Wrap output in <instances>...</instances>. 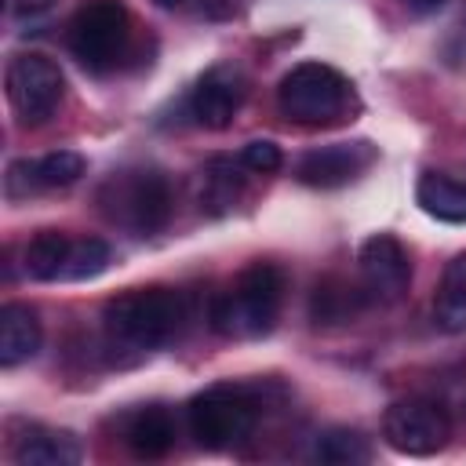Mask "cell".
<instances>
[{"mask_svg": "<svg viewBox=\"0 0 466 466\" xmlns=\"http://www.w3.org/2000/svg\"><path fill=\"white\" fill-rule=\"evenodd\" d=\"M284 299V273L273 262L248 266L233 288L218 291L208 306L211 331L226 339H258L277 324V309Z\"/></svg>", "mask_w": 466, "mask_h": 466, "instance_id": "1", "label": "cell"}, {"mask_svg": "<svg viewBox=\"0 0 466 466\" xmlns=\"http://www.w3.org/2000/svg\"><path fill=\"white\" fill-rule=\"evenodd\" d=\"M106 335L127 350H157L182 324V299L171 288H138L106 302Z\"/></svg>", "mask_w": 466, "mask_h": 466, "instance_id": "2", "label": "cell"}, {"mask_svg": "<svg viewBox=\"0 0 466 466\" xmlns=\"http://www.w3.org/2000/svg\"><path fill=\"white\" fill-rule=\"evenodd\" d=\"M258 411H262V400H258L255 386L215 382L189 400L186 419H189V433L200 448L222 451L251 433V426L258 422Z\"/></svg>", "mask_w": 466, "mask_h": 466, "instance_id": "3", "label": "cell"}, {"mask_svg": "<svg viewBox=\"0 0 466 466\" xmlns=\"http://www.w3.org/2000/svg\"><path fill=\"white\" fill-rule=\"evenodd\" d=\"M353 102L350 80L324 62H299L277 84V106L295 124H335Z\"/></svg>", "mask_w": 466, "mask_h": 466, "instance_id": "4", "label": "cell"}, {"mask_svg": "<svg viewBox=\"0 0 466 466\" xmlns=\"http://www.w3.org/2000/svg\"><path fill=\"white\" fill-rule=\"evenodd\" d=\"M98 200L102 211L113 222L127 226L135 237H149L164 229L171 215V186L160 171H120L102 186Z\"/></svg>", "mask_w": 466, "mask_h": 466, "instance_id": "5", "label": "cell"}, {"mask_svg": "<svg viewBox=\"0 0 466 466\" xmlns=\"http://www.w3.org/2000/svg\"><path fill=\"white\" fill-rule=\"evenodd\" d=\"M127 29L131 18L120 0H80L69 18V51L84 69L106 73L124 55Z\"/></svg>", "mask_w": 466, "mask_h": 466, "instance_id": "6", "label": "cell"}, {"mask_svg": "<svg viewBox=\"0 0 466 466\" xmlns=\"http://www.w3.org/2000/svg\"><path fill=\"white\" fill-rule=\"evenodd\" d=\"M4 87H7V102L15 106V113L25 124H44L55 113V106L62 102L66 80H62V69L47 55L29 51V55H15L7 62Z\"/></svg>", "mask_w": 466, "mask_h": 466, "instance_id": "7", "label": "cell"}, {"mask_svg": "<svg viewBox=\"0 0 466 466\" xmlns=\"http://www.w3.org/2000/svg\"><path fill=\"white\" fill-rule=\"evenodd\" d=\"M382 437L400 455H437L451 437V419L433 400H397L382 415Z\"/></svg>", "mask_w": 466, "mask_h": 466, "instance_id": "8", "label": "cell"}, {"mask_svg": "<svg viewBox=\"0 0 466 466\" xmlns=\"http://www.w3.org/2000/svg\"><path fill=\"white\" fill-rule=\"evenodd\" d=\"M375 157L379 149L371 142H331V146L302 153V160L295 164V178L313 189H339L360 178L375 164Z\"/></svg>", "mask_w": 466, "mask_h": 466, "instance_id": "9", "label": "cell"}, {"mask_svg": "<svg viewBox=\"0 0 466 466\" xmlns=\"http://www.w3.org/2000/svg\"><path fill=\"white\" fill-rule=\"evenodd\" d=\"M360 273H364V291H371L375 299L382 302H393L408 291L411 284V262H408V251L400 248L397 237L390 233H375L360 244Z\"/></svg>", "mask_w": 466, "mask_h": 466, "instance_id": "10", "label": "cell"}, {"mask_svg": "<svg viewBox=\"0 0 466 466\" xmlns=\"http://www.w3.org/2000/svg\"><path fill=\"white\" fill-rule=\"evenodd\" d=\"M244 95H248L244 76L229 66H215L197 80V87L189 95V113L200 127L222 131L237 116V109L244 106Z\"/></svg>", "mask_w": 466, "mask_h": 466, "instance_id": "11", "label": "cell"}, {"mask_svg": "<svg viewBox=\"0 0 466 466\" xmlns=\"http://www.w3.org/2000/svg\"><path fill=\"white\" fill-rule=\"evenodd\" d=\"M44 339L40 317L36 309H29L25 302H7L0 309V364L4 368H18L22 360L36 357Z\"/></svg>", "mask_w": 466, "mask_h": 466, "instance_id": "12", "label": "cell"}, {"mask_svg": "<svg viewBox=\"0 0 466 466\" xmlns=\"http://www.w3.org/2000/svg\"><path fill=\"white\" fill-rule=\"evenodd\" d=\"M80 455H84V444L69 430L33 426L15 444V462H22V466H73V462H80Z\"/></svg>", "mask_w": 466, "mask_h": 466, "instance_id": "13", "label": "cell"}, {"mask_svg": "<svg viewBox=\"0 0 466 466\" xmlns=\"http://www.w3.org/2000/svg\"><path fill=\"white\" fill-rule=\"evenodd\" d=\"M364 302H368V291L346 284L342 277H324V280L313 284V295H309V320H313L317 328H339V324L353 320Z\"/></svg>", "mask_w": 466, "mask_h": 466, "instance_id": "14", "label": "cell"}, {"mask_svg": "<svg viewBox=\"0 0 466 466\" xmlns=\"http://www.w3.org/2000/svg\"><path fill=\"white\" fill-rule=\"evenodd\" d=\"M415 204L437 218V222H466V182L441 175V171H426L415 186Z\"/></svg>", "mask_w": 466, "mask_h": 466, "instance_id": "15", "label": "cell"}, {"mask_svg": "<svg viewBox=\"0 0 466 466\" xmlns=\"http://www.w3.org/2000/svg\"><path fill=\"white\" fill-rule=\"evenodd\" d=\"M433 324L448 335L466 331V251L455 255L441 273V288L433 295Z\"/></svg>", "mask_w": 466, "mask_h": 466, "instance_id": "16", "label": "cell"}, {"mask_svg": "<svg viewBox=\"0 0 466 466\" xmlns=\"http://www.w3.org/2000/svg\"><path fill=\"white\" fill-rule=\"evenodd\" d=\"M127 444L138 459H160L171 451L175 444V422L164 408H142L131 422H127Z\"/></svg>", "mask_w": 466, "mask_h": 466, "instance_id": "17", "label": "cell"}, {"mask_svg": "<svg viewBox=\"0 0 466 466\" xmlns=\"http://www.w3.org/2000/svg\"><path fill=\"white\" fill-rule=\"evenodd\" d=\"M69 248L73 240L62 233V229H40L29 244H25V255H22V266L33 280H58L66 262H69Z\"/></svg>", "mask_w": 466, "mask_h": 466, "instance_id": "18", "label": "cell"}, {"mask_svg": "<svg viewBox=\"0 0 466 466\" xmlns=\"http://www.w3.org/2000/svg\"><path fill=\"white\" fill-rule=\"evenodd\" d=\"M313 455L328 466H360L371 459V444L360 430H350V426H331L324 433H317L313 441Z\"/></svg>", "mask_w": 466, "mask_h": 466, "instance_id": "19", "label": "cell"}, {"mask_svg": "<svg viewBox=\"0 0 466 466\" xmlns=\"http://www.w3.org/2000/svg\"><path fill=\"white\" fill-rule=\"evenodd\" d=\"M113 251L102 237H84V240H73L69 248V262L62 269V280H95L98 273H106Z\"/></svg>", "mask_w": 466, "mask_h": 466, "instance_id": "20", "label": "cell"}, {"mask_svg": "<svg viewBox=\"0 0 466 466\" xmlns=\"http://www.w3.org/2000/svg\"><path fill=\"white\" fill-rule=\"evenodd\" d=\"M84 167H87L84 157L73 153V149H55V153H47V157L36 160V175H40V186L44 189H66V186H73L84 175Z\"/></svg>", "mask_w": 466, "mask_h": 466, "instance_id": "21", "label": "cell"}, {"mask_svg": "<svg viewBox=\"0 0 466 466\" xmlns=\"http://www.w3.org/2000/svg\"><path fill=\"white\" fill-rule=\"evenodd\" d=\"M233 175H237V167L229 160H211L208 164V193L200 200L218 204V211L229 208L233 197H237V189H240V178H233Z\"/></svg>", "mask_w": 466, "mask_h": 466, "instance_id": "22", "label": "cell"}, {"mask_svg": "<svg viewBox=\"0 0 466 466\" xmlns=\"http://www.w3.org/2000/svg\"><path fill=\"white\" fill-rule=\"evenodd\" d=\"M240 164L255 175H269V171H280L284 157H280V146L269 142V138H251L244 149H240Z\"/></svg>", "mask_w": 466, "mask_h": 466, "instance_id": "23", "label": "cell"}, {"mask_svg": "<svg viewBox=\"0 0 466 466\" xmlns=\"http://www.w3.org/2000/svg\"><path fill=\"white\" fill-rule=\"evenodd\" d=\"M4 189H7L11 200L44 189V186H40V175H36V160H11V164H7V175H4Z\"/></svg>", "mask_w": 466, "mask_h": 466, "instance_id": "24", "label": "cell"}, {"mask_svg": "<svg viewBox=\"0 0 466 466\" xmlns=\"http://www.w3.org/2000/svg\"><path fill=\"white\" fill-rule=\"evenodd\" d=\"M47 7H51V0H11V11H15L18 18L36 15V11H47Z\"/></svg>", "mask_w": 466, "mask_h": 466, "instance_id": "25", "label": "cell"}, {"mask_svg": "<svg viewBox=\"0 0 466 466\" xmlns=\"http://www.w3.org/2000/svg\"><path fill=\"white\" fill-rule=\"evenodd\" d=\"M411 7H419V11H430V7H441L444 0H408Z\"/></svg>", "mask_w": 466, "mask_h": 466, "instance_id": "26", "label": "cell"}, {"mask_svg": "<svg viewBox=\"0 0 466 466\" xmlns=\"http://www.w3.org/2000/svg\"><path fill=\"white\" fill-rule=\"evenodd\" d=\"M157 4H160V7H167V11H171V7H182V4H186V0H157Z\"/></svg>", "mask_w": 466, "mask_h": 466, "instance_id": "27", "label": "cell"}]
</instances>
